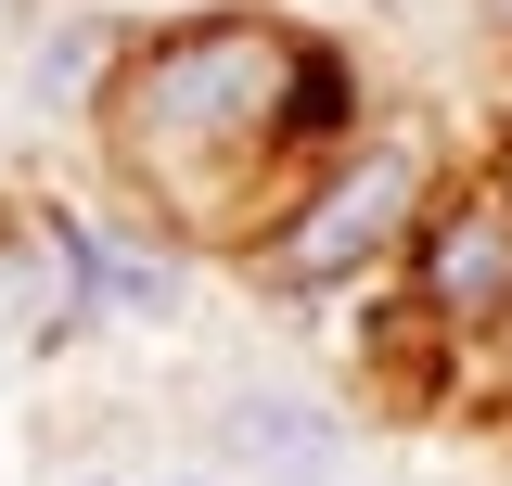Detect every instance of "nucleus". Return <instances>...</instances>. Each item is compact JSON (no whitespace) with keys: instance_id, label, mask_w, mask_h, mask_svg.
<instances>
[{"instance_id":"20e7f679","label":"nucleus","mask_w":512,"mask_h":486,"mask_svg":"<svg viewBox=\"0 0 512 486\" xmlns=\"http://www.w3.org/2000/svg\"><path fill=\"white\" fill-rule=\"evenodd\" d=\"M218 448L244 461L256 486H333V410L320 397H282V384H231L218 397Z\"/></svg>"},{"instance_id":"423d86ee","label":"nucleus","mask_w":512,"mask_h":486,"mask_svg":"<svg viewBox=\"0 0 512 486\" xmlns=\"http://www.w3.org/2000/svg\"><path fill=\"white\" fill-rule=\"evenodd\" d=\"M500 192H512V141H500Z\"/></svg>"},{"instance_id":"7ed1b4c3","label":"nucleus","mask_w":512,"mask_h":486,"mask_svg":"<svg viewBox=\"0 0 512 486\" xmlns=\"http://www.w3.org/2000/svg\"><path fill=\"white\" fill-rule=\"evenodd\" d=\"M397 282H410V307L436 320L448 346L512 333V192L500 180L436 192V205L410 218V243H397Z\"/></svg>"},{"instance_id":"f257e3e1","label":"nucleus","mask_w":512,"mask_h":486,"mask_svg":"<svg viewBox=\"0 0 512 486\" xmlns=\"http://www.w3.org/2000/svg\"><path fill=\"white\" fill-rule=\"evenodd\" d=\"M308 26L269 13H218V26H167L128 39L103 77V154L116 180L154 205V231H269V180H295L282 154V90H295Z\"/></svg>"},{"instance_id":"39448f33","label":"nucleus","mask_w":512,"mask_h":486,"mask_svg":"<svg viewBox=\"0 0 512 486\" xmlns=\"http://www.w3.org/2000/svg\"><path fill=\"white\" fill-rule=\"evenodd\" d=\"M487 26H500V52H512V0H487Z\"/></svg>"},{"instance_id":"f03ea898","label":"nucleus","mask_w":512,"mask_h":486,"mask_svg":"<svg viewBox=\"0 0 512 486\" xmlns=\"http://www.w3.org/2000/svg\"><path fill=\"white\" fill-rule=\"evenodd\" d=\"M423 205H436V154H423V128H359L320 180H295L282 205H269V231H256L244 256H256L269 295H346V282L397 269V243H410Z\"/></svg>"}]
</instances>
